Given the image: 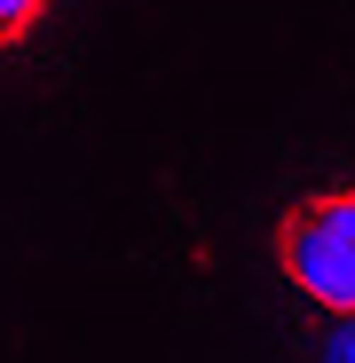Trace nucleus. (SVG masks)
<instances>
[{
	"label": "nucleus",
	"instance_id": "7ed1b4c3",
	"mask_svg": "<svg viewBox=\"0 0 355 363\" xmlns=\"http://www.w3.org/2000/svg\"><path fill=\"white\" fill-rule=\"evenodd\" d=\"M316 363H355V316H339V332L316 347Z\"/></svg>",
	"mask_w": 355,
	"mask_h": 363
},
{
	"label": "nucleus",
	"instance_id": "f03ea898",
	"mask_svg": "<svg viewBox=\"0 0 355 363\" xmlns=\"http://www.w3.org/2000/svg\"><path fill=\"white\" fill-rule=\"evenodd\" d=\"M40 16H47V0H0V55L24 48V40L40 32Z\"/></svg>",
	"mask_w": 355,
	"mask_h": 363
},
{
	"label": "nucleus",
	"instance_id": "f257e3e1",
	"mask_svg": "<svg viewBox=\"0 0 355 363\" xmlns=\"http://www.w3.org/2000/svg\"><path fill=\"white\" fill-rule=\"evenodd\" d=\"M276 269L316 308L355 316V182L347 190H308L276 221Z\"/></svg>",
	"mask_w": 355,
	"mask_h": 363
}]
</instances>
